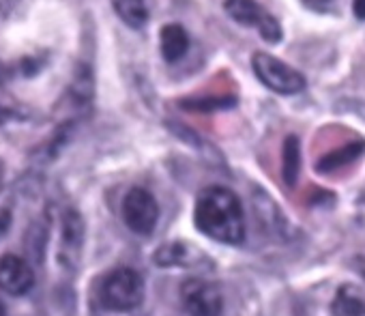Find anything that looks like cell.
<instances>
[{"label": "cell", "instance_id": "18", "mask_svg": "<svg viewBox=\"0 0 365 316\" xmlns=\"http://www.w3.org/2000/svg\"><path fill=\"white\" fill-rule=\"evenodd\" d=\"M0 316H7V310H5L3 301H0Z\"/></svg>", "mask_w": 365, "mask_h": 316}, {"label": "cell", "instance_id": "5", "mask_svg": "<svg viewBox=\"0 0 365 316\" xmlns=\"http://www.w3.org/2000/svg\"><path fill=\"white\" fill-rule=\"evenodd\" d=\"M84 239H86V228L82 215L76 209H65L61 218V237L56 250V263L63 271L71 273L78 269L84 250Z\"/></svg>", "mask_w": 365, "mask_h": 316}, {"label": "cell", "instance_id": "15", "mask_svg": "<svg viewBox=\"0 0 365 316\" xmlns=\"http://www.w3.org/2000/svg\"><path fill=\"white\" fill-rule=\"evenodd\" d=\"M301 3H303L307 9L316 11V14H329V11L335 9V3H337V0H301Z\"/></svg>", "mask_w": 365, "mask_h": 316}, {"label": "cell", "instance_id": "7", "mask_svg": "<svg viewBox=\"0 0 365 316\" xmlns=\"http://www.w3.org/2000/svg\"><path fill=\"white\" fill-rule=\"evenodd\" d=\"M224 9L235 22H239L243 26H254L264 41H269V44L282 41L279 22L269 11H264V7L258 5L256 0H226Z\"/></svg>", "mask_w": 365, "mask_h": 316}, {"label": "cell", "instance_id": "8", "mask_svg": "<svg viewBox=\"0 0 365 316\" xmlns=\"http://www.w3.org/2000/svg\"><path fill=\"white\" fill-rule=\"evenodd\" d=\"M33 286H35V271L22 256L5 254L0 258V288L7 295L22 297L31 292Z\"/></svg>", "mask_w": 365, "mask_h": 316}, {"label": "cell", "instance_id": "12", "mask_svg": "<svg viewBox=\"0 0 365 316\" xmlns=\"http://www.w3.org/2000/svg\"><path fill=\"white\" fill-rule=\"evenodd\" d=\"M114 14L118 16L120 22H125L129 29L140 31L148 22V9L146 0H112Z\"/></svg>", "mask_w": 365, "mask_h": 316}, {"label": "cell", "instance_id": "2", "mask_svg": "<svg viewBox=\"0 0 365 316\" xmlns=\"http://www.w3.org/2000/svg\"><path fill=\"white\" fill-rule=\"evenodd\" d=\"M97 299L110 312H131L144 301V280L131 267H116L103 275Z\"/></svg>", "mask_w": 365, "mask_h": 316}, {"label": "cell", "instance_id": "1", "mask_svg": "<svg viewBox=\"0 0 365 316\" xmlns=\"http://www.w3.org/2000/svg\"><path fill=\"white\" fill-rule=\"evenodd\" d=\"M194 224L217 243L241 245L245 241V211L241 198L228 188L211 185L198 194Z\"/></svg>", "mask_w": 365, "mask_h": 316}, {"label": "cell", "instance_id": "16", "mask_svg": "<svg viewBox=\"0 0 365 316\" xmlns=\"http://www.w3.org/2000/svg\"><path fill=\"white\" fill-rule=\"evenodd\" d=\"M352 14L361 22H365V0H352Z\"/></svg>", "mask_w": 365, "mask_h": 316}, {"label": "cell", "instance_id": "10", "mask_svg": "<svg viewBox=\"0 0 365 316\" xmlns=\"http://www.w3.org/2000/svg\"><path fill=\"white\" fill-rule=\"evenodd\" d=\"M333 316H365V292L354 284H341L331 303Z\"/></svg>", "mask_w": 365, "mask_h": 316}, {"label": "cell", "instance_id": "11", "mask_svg": "<svg viewBox=\"0 0 365 316\" xmlns=\"http://www.w3.org/2000/svg\"><path fill=\"white\" fill-rule=\"evenodd\" d=\"M194 256L196 258L200 256V252L196 248L182 243V241H170V243H163L153 254V260L159 267H190V265H194Z\"/></svg>", "mask_w": 365, "mask_h": 316}, {"label": "cell", "instance_id": "17", "mask_svg": "<svg viewBox=\"0 0 365 316\" xmlns=\"http://www.w3.org/2000/svg\"><path fill=\"white\" fill-rule=\"evenodd\" d=\"M14 3H16V0H0V18L7 16V11L14 7Z\"/></svg>", "mask_w": 365, "mask_h": 316}, {"label": "cell", "instance_id": "4", "mask_svg": "<svg viewBox=\"0 0 365 316\" xmlns=\"http://www.w3.org/2000/svg\"><path fill=\"white\" fill-rule=\"evenodd\" d=\"M120 213H123V222L125 226L140 237H148L153 235V230L157 228L159 222V205L157 198L144 190V188H131L120 205Z\"/></svg>", "mask_w": 365, "mask_h": 316}, {"label": "cell", "instance_id": "13", "mask_svg": "<svg viewBox=\"0 0 365 316\" xmlns=\"http://www.w3.org/2000/svg\"><path fill=\"white\" fill-rule=\"evenodd\" d=\"M301 168V148L297 136H288L284 142V181L288 185H294Z\"/></svg>", "mask_w": 365, "mask_h": 316}, {"label": "cell", "instance_id": "6", "mask_svg": "<svg viewBox=\"0 0 365 316\" xmlns=\"http://www.w3.org/2000/svg\"><path fill=\"white\" fill-rule=\"evenodd\" d=\"M180 303L190 316H222L224 295L217 284L192 277L180 286Z\"/></svg>", "mask_w": 365, "mask_h": 316}, {"label": "cell", "instance_id": "3", "mask_svg": "<svg viewBox=\"0 0 365 316\" xmlns=\"http://www.w3.org/2000/svg\"><path fill=\"white\" fill-rule=\"evenodd\" d=\"M252 69L256 78L277 95H297L305 91L303 73L267 52H256L252 56Z\"/></svg>", "mask_w": 365, "mask_h": 316}, {"label": "cell", "instance_id": "9", "mask_svg": "<svg viewBox=\"0 0 365 316\" xmlns=\"http://www.w3.org/2000/svg\"><path fill=\"white\" fill-rule=\"evenodd\" d=\"M190 46H192V39L180 24H165L161 29L159 48H161V56L165 63L174 65L180 58H185V54L190 52Z\"/></svg>", "mask_w": 365, "mask_h": 316}, {"label": "cell", "instance_id": "14", "mask_svg": "<svg viewBox=\"0 0 365 316\" xmlns=\"http://www.w3.org/2000/svg\"><path fill=\"white\" fill-rule=\"evenodd\" d=\"M14 78V69L5 63H0V121H5L14 114V110L5 103V95H7V84Z\"/></svg>", "mask_w": 365, "mask_h": 316}]
</instances>
